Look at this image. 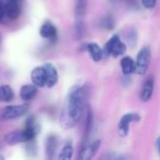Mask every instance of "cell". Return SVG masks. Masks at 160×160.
I'll list each match as a JSON object with an SVG mask.
<instances>
[{
    "instance_id": "1",
    "label": "cell",
    "mask_w": 160,
    "mask_h": 160,
    "mask_svg": "<svg viewBox=\"0 0 160 160\" xmlns=\"http://www.w3.org/2000/svg\"><path fill=\"white\" fill-rule=\"evenodd\" d=\"M85 99L86 90L83 85L76 84L68 90L59 117V124L63 129H70L78 125L84 112Z\"/></svg>"
},
{
    "instance_id": "2",
    "label": "cell",
    "mask_w": 160,
    "mask_h": 160,
    "mask_svg": "<svg viewBox=\"0 0 160 160\" xmlns=\"http://www.w3.org/2000/svg\"><path fill=\"white\" fill-rule=\"evenodd\" d=\"M30 105L27 102L16 105H8L0 110V120L8 121L25 115L29 111Z\"/></svg>"
},
{
    "instance_id": "3",
    "label": "cell",
    "mask_w": 160,
    "mask_h": 160,
    "mask_svg": "<svg viewBox=\"0 0 160 160\" xmlns=\"http://www.w3.org/2000/svg\"><path fill=\"white\" fill-rule=\"evenodd\" d=\"M37 136L38 134L36 132L27 128H23L21 130H15V131H11L8 133L5 136V142L7 144L12 146V145H16L19 143L27 142L28 141L36 139Z\"/></svg>"
},
{
    "instance_id": "4",
    "label": "cell",
    "mask_w": 160,
    "mask_h": 160,
    "mask_svg": "<svg viewBox=\"0 0 160 160\" xmlns=\"http://www.w3.org/2000/svg\"><path fill=\"white\" fill-rule=\"evenodd\" d=\"M126 51L127 46L121 40L118 35L112 36L105 44V47L103 49L105 55H111L112 57H118L120 55H123Z\"/></svg>"
},
{
    "instance_id": "5",
    "label": "cell",
    "mask_w": 160,
    "mask_h": 160,
    "mask_svg": "<svg viewBox=\"0 0 160 160\" xmlns=\"http://www.w3.org/2000/svg\"><path fill=\"white\" fill-rule=\"evenodd\" d=\"M151 61V51L149 47H142L137 55L136 71L139 75H144L148 70Z\"/></svg>"
},
{
    "instance_id": "6",
    "label": "cell",
    "mask_w": 160,
    "mask_h": 160,
    "mask_svg": "<svg viewBox=\"0 0 160 160\" xmlns=\"http://www.w3.org/2000/svg\"><path fill=\"white\" fill-rule=\"evenodd\" d=\"M23 0H7L5 2L6 15L9 20H16L22 13V4Z\"/></svg>"
},
{
    "instance_id": "7",
    "label": "cell",
    "mask_w": 160,
    "mask_h": 160,
    "mask_svg": "<svg viewBox=\"0 0 160 160\" xmlns=\"http://www.w3.org/2000/svg\"><path fill=\"white\" fill-rule=\"evenodd\" d=\"M141 120V117L138 113L135 112H128L127 114H125L118 125V129H119V133L122 137H126L128 132H129V126L131 123L133 122H139Z\"/></svg>"
},
{
    "instance_id": "8",
    "label": "cell",
    "mask_w": 160,
    "mask_h": 160,
    "mask_svg": "<svg viewBox=\"0 0 160 160\" xmlns=\"http://www.w3.org/2000/svg\"><path fill=\"white\" fill-rule=\"evenodd\" d=\"M39 35L42 38L48 39L51 42H55L58 38L57 28L52 22L45 21L39 28Z\"/></svg>"
},
{
    "instance_id": "9",
    "label": "cell",
    "mask_w": 160,
    "mask_h": 160,
    "mask_svg": "<svg viewBox=\"0 0 160 160\" xmlns=\"http://www.w3.org/2000/svg\"><path fill=\"white\" fill-rule=\"evenodd\" d=\"M30 77H31L32 83L38 86V88H42L46 86V74L43 66H38L34 68L31 71Z\"/></svg>"
},
{
    "instance_id": "10",
    "label": "cell",
    "mask_w": 160,
    "mask_h": 160,
    "mask_svg": "<svg viewBox=\"0 0 160 160\" xmlns=\"http://www.w3.org/2000/svg\"><path fill=\"white\" fill-rule=\"evenodd\" d=\"M46 74V86L49 88L53 87L58 82V72L56 68L52 63H45L43 65Z\"/></svg>"
},
{
    "instance_id": "11",
    "label": "cell",
    "mask_w": 160,
    "mask_h": 160,
    "mask_svg": "<svg viewBox=\"0 0 160 160\" xmlns=\"http://www.w3.org/2000/svg\"><path fill=\"white\" fill-rule=\"evenodd\" d=\"M100 144H101V142L100 141H96L92 143H89V144H86L82 147L81 153H80V157H79V159L82 160H90L92 159L97 152L98 151L99 147H100Z\"/></svg>"
},
{
    "instance_id": "12",
    "label": "cell",
    "mask_w": 160,
    "mask_h": 160,
    "mask_svg": "<svg viewBox=\"0 0 160 160\" xmlns=\"http://www.w3.org/2000/svg\"><path fill=\"white\" fill-rule=\"evenodd\" d=\"M38 86H36L35 84H24L20 88V92H19V96L21 98V99L23 102H28L31 101L32 99L35 98V97L38 94Z\"/></svg>"
},
{
    "instance_id": "13",
    "label": "cell",
    "mask_w": 160,
    "mask_h": 160,
    "mask_svg": "<svg viewBox=\"0 0 160 160\" xmlns=\"http://www.w3.org/2000/svg\"><path fill=\"white\" fill-rule=\"evenodd\" d=\"M154 86H155V82L152 77L148 78L142 87V93H141V98L143 102H147L151 99L154 92Z\"/></svg>"
},
{
    "instance_id": "14",
    "label": "cell",
    "mask_w": 160,
    "mask_h": 160,
    "mask_svg": "<svg viewBox=\"0 0 160 160\" xmlns=\"http://www.w3.org/2000/svg\"><path fill=\"white\" fill-rule=\"evenodd\" d=\"M57 147H58V141H57L56 136H54V135L48 136V138L46 140L45 150H46V156L49 159H52L54 158Z\"/></svg>"
},
{
    "instance_id": "15",
    "label": "cell",
    "mask_w": 160,
    "mask_h": 160,
    "mask_svg": "<svg viewBox=\"0 0 160 160\" xmlns=\"http://www.w3.org/2000/svg\"><path fill=\"white\" fill-rule=\"evenodd\" d=\"M86 49H87V52H88L89 55L93 59V61L99 62V61L102 60L103 55H104V52H103V50L97 43L91 42V43L87 44Z\"/></svg>"
},
{
    "instance_id": "16",
    "label": "cell",
    "mask_w": 160,
    "mask_h": 160,
    "mask_svg": "<svg viewBox=\"0 0 160 160\" xmlns=\"http://www.w3.org/2000/svg\"><path fill=\"white\" fill-rule=\"evenodd\" d=\"M121 68L125 75H130L136 71V62L128 56H125L121 60Z\"/></svg>"
},
{
    "instance_id": "17",
    "label": "cell",
    "mask_w": 160,
    "mask_h": 160,
    "mask_svg": "<svg viewBox=\"0 0 160 160\" xmlns=\"http://www.w3.org/2000/svg\"><path fill=\"white\" fill-rule=\"evenodd\" d=\"M14 98V93L9 85L0 86V102H10Z\"/></svg>"
},
{
    "instance_id": "18",
    "label": "cell",
    "mask_w": 160,
    "mask_h": 160,
    "mask_svg": "<svg viewBox=\"0 0 160 160\" xmlns=\"http://www.w3.org/2000/svg\"><path fill=\"white\" fill-rule=\"evenodd\" d=\"M73 146L70 142H67L64 147L61 149L59 155H58V158L60 160H69L72 158L73 156Z\"/></svg>"
},
{
    "instance_id": "19",
    "label": "cell",
    "mask_w": 160,
    "mask_h": 160,
    "mask_svg": "<svg viewBox=\"0 0 160 160\" xmlns=\"http://www.w3.org/2000/svg\"><path fill=\"white\" fill-rule=\"evenodd\" d=\"M101 26L106 28V29H112L114 26V20L112 16L108 15L106 17H104L101 21Z\"/></svg>"
},
{
    "instance_id": "20",
    "label": "cell",
    "mask_w": 160,
    "mask_h": 160,
    "mask_svg": "<svg viewBox=\"0 0 160 160\" xmlns=\"http://www.w3.org/2000/svg\"><path fill=\"white\" fill-rule=\"evenodd\" d=\"M142 3L144 8L150 9V8H153L156 6L157 0H142Z\"/></svg>"
},
{
    "instance_id": "21",
    "label": "cell",
    "mask_w": 160,
    "mask_h": 160,
    "mask_svg": "<svg viewBox=\"0 0 160 160\" xmlns=\"http://www.w3.org/2000/svg\"><path fill=\"white\" fill-rule=\"evenodd\" d=\"M5 15H6L5 2L3 0H0V21H2L3 18H5Z\"/></svg>"
},
{
    "instance_id": "22",
    "label": "cell",
    "mask_w": 160,
    "mask_h": 160,
    "mask_svg": "<svg viewBox=\"0 0 160 160\" xmlns=\"http://www.w3.org/2000/svg\"><path fill=\"white\" fill-rule=\"evenodd\" d=\"M157 147H158V153H159L160 155V137L157 141Z\"/></svg>"
}]
</instances>
